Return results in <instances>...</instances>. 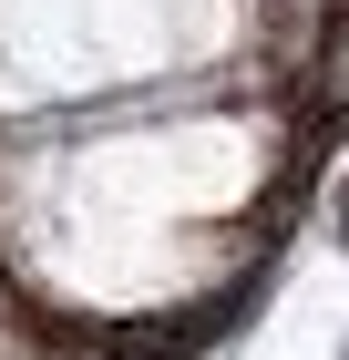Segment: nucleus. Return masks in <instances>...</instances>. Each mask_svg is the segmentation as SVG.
<instances>
[{
  "label": "nucleus",
  "instance_id": "obj_1",
  "mask_svg": "<svg viewBox=\"0 0 349 360\" xmlns=\"http://www.w3.org/2000/svg\"><path fill=\"white\" fill-rule=\"evenodd\" d=\"M339 237H349V186H339Z\"/></svg>",
  "mask_w": 349,
  "mask_h": 360
}]
</instances>
